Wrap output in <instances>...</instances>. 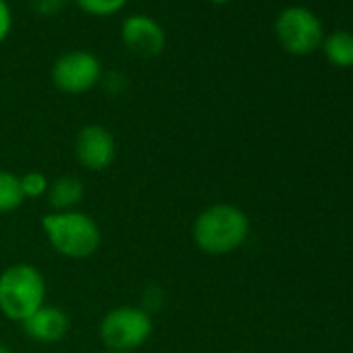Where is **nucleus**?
Listing matches in <instances>:
<instances>
[{
	"mask_svg": "<svg viewBox=\"0 0 353 353\" xmlns=\"http://www.w3.org/2000/svg\"><path fill=\"white\" fill-rule=\"evenodd\" d=\"M274 34L281 46L297 57L318 50L324 40V28L320 19L310 9L299 5L287 7L276 15Z\"/></svg>",
	"mask_w": 353,
	"mask_h": 353,
	"instance_id": "5",
	"label": "nucleus"
},
{
	"mask_svg": "<svg viewBox=\"0 0 353 353\" xmlns=\"http://www.w3.org/2000/svg\"><path fill=\"white\" fill-rule=\"evenodd\" d=\"M19 183H21L23 198H42L48 194V188H50L48 176L40 170L26 172L23 176H19Z\"/></svg>",
	"mask_w": 353,
	"mask_h": 353,
	"instance_id": "14",
	"label": "nucleus"
},
{
	"mask_svg": "<svg viewBox=\"0 0 353 353\" xmlns=\"http://www.w3.org/2000/svg\"><path fill=\"white\" fill-rule=\"evenodd\" d=\"M42 229L52 250L71 260H85L102 245V231L98 223L79 210L44 214Z\"/></svg>",
	"mask_w": 353,
	"mask_h": 353,
	"instance_id": "2",
	"label": "nucleus"
},
{
	"mask_svg": "<svg viewBox=\"0 0 353 353\" xmlns=\"http://www.w3.org/2000/svg\"><path fill=\"white\" fill-rule=\"evenodd\" d=\"M104 353H133V351H104Z\"/></svg>",
	"mask_w": 353,
	"mask_h": 353,
	"instance_id": "19",
	"label": "nucleus"
},
{
	"mask_svg": "<svg viewBox=\"0 0 353 353\" xmlns=\"http://www.w3.org/2000/svg\"><path fill=\"white\" fill-rule=\"evenodd\" d=\"M21 324L28 336L38 343H59L67 336L71 328L69 314L57 305H46V303Z\"/></svg>",
	"mask_w": 353,
	"mask_h": 353,
	"instance_id": "9",
	"label": "nucleus"
},
{
	"mask_svg": "<svg viewBox=\"0 0 353 353\" xmlns=\"http://www.w3.org/2000/svg\"><path fill=\"white\" fill-rule=\"evenodd\" d=\"M44 299L46 281L34 264L19 262L0 272V312L9 320H28L44 305Z\"/></svg>",
	"mask_w": 353,
	"mask_h": 353,
	"instance_id": "3",
	"label": "nucleus"
},
{
	"mask_svg": "<svg viewBox=\"0 0 353 353\" xmlns=\"http://www.w3.org/2000/svg\"><path fill=\"white\" fill-rule=\"evenodd\" d=\"M0 353H13V351H11V347H7V345L0 343Z\"/></svg>",
	"mask_w": 353,
	"mask_h": 353,
	"instance_id": "17",
	"label": "nucleus"
},
{
	"mask_svg": "<svg viewBox=\"0 0 353 353\" xmlns=\"http://www.w3.org/2000/svg\"><path fill=\"white\" fill-rule=\"evenodd\" d=\"M23 202L26 198L21 194L19 176L0 168V214L15 212L17 208H21Z\"/></svg>",
	"mask_w": 353,
	"mask_h": 353,
	"instance_id": "12",
	"label": "nucleus"
},
{
	"mask_svg": "<svg viewBox=\"0 0 353 353\" xmlns=\"http://www.w3.org/2000/svg\"><path fill=\"white\" fill-rule=\"evenodd\" d=\"M152 316L135 305H119L100 320V341L108 351H135L152 336Z\"/></svg>",
	"mask_w": 353,
	"mask_h": 353,
	"instance_id": "4",
	"label": "nucleus"
},
{
	"mask_svg": "<svg viewBox=\"0 0 353 353\" xmlns=\"http://www.w3.org/2000/svg\"><path fill=\"white\" fill-rule=\"evenodd\" d=\"M129 0H75L79 11L90 17H112L125 9Z\"/></svg>",
	"mask_w": 353,
	"mask_h": 353,
	"instance_id": "13",
	"label": "nucleus"
},
{
	"mask_svg": "<svg viewBox=\"0 0 353 353\" xmlns=\"http://www.w3.org/2000/svg\"><path fill=\"white\" fill-rule=\"evenodd\" d=\"M13 28V13L7 0H0V46L5 44V40L9 38Z\"/></svg>",
	"mask_w": 353,
	"mask_h": 353,
	"instance_id": "16",
	"label": "nucleus"
},
{
	"mask_svg": "<svg viewBox=\"0 0 353 353\" xmlns=\"http://www.w3.org/2000/svg\"><path fill=\"white\" fill-rule=\"evenodd\" d=\"M192 237L200 252L208 256H227L248 241L250 219L233 204H212L196 216Z\"/></svg>",
	"mask_w": 353,
	"mask_h": 353,
	"instance_id": "1",
	"label": "nucleus"
},
{
	"mask_svg": "<svg viewBox=\"0 0 353 353\" xmlns=\"http://www.w3.org/2000/svg\"><path fill=\"white\" fill-rule=\"evenodd\" d=\"M50 79L59 92L81 96L102 81V63L90 50H69L54 61Z\"/></svg>",
	"mask_w": 353,
	"mask_h": 353,
	"instance_id": "6",
	"label": "nucleus"
},
{
	"mask_svg": "<svg viewBox=\"0 0 353 353\" xmlns=\"http://www.w3.org/2000/svg\"><path fill=\"white\" fill-rule=\"evenodd\" d=\"M212 5H227V3H231V0H210Z\"/></svg>",
	"mask_w": 353,
	"mask_h": 353,
	"instance_id": "18",
	"label": "nucleus"
},
{
	"mask_svg": "<svg viewBox=\"0 0 353 353\" xmlns=\"http://www.w3.org/2000/svg\"><path fill=\"white\" fill-rule=\"evenodd\" d=\"M83 196H85V188L79 176L63 174L50 183L46 200H48L52 212H69L81 204Z\"/></svg>",
	"mask_w": 353,
	"mask_h": 353,
	"instance_id": "10",
	"label": "nucleus"
},
{
	"mask_svg": "<svg viewBox=\"0 0 353 353\" xmlns=\"http://www.w3.org/2000/svg\"><path fill=\"white\" fill-rule=\"evenodd\" d=\"M75 158L90 172L106 170L117 158L114 135L102 125H85L75 137Z\"/></svg>",
	"mask_w": 353,
	"mask_h": 353,
	"instance_id": "8",
	"label": "nucleus"
},
{
	"mask_svg": "<svg viewBox=\"0 0 353 353\" xmlns=\"http://www.w3.org/2000/svg\"><path fill=\"white\" fill-rule=\"evenodd\" d=\"M324 57L330 65L339 69H349L353 67V34L351 32H332L322 40Z\"/></svg>",
	"mask_w": 353,
	"mask_h": 353,
	"instance_id": "11",
	"label": "nucleus"
},
{
	"mask_svg": "<svg viewBox=\"0 0 353 353\" xmlns=\"http://www.w3.org/2000/svg\"><path fill=\"white\" fill-rule=\"evenodd\" d=\"M67 5V0H32V9L38 15H59Z\"/></svg>",
	"mask_w": 353,
	"mask_h": 353,
	"instance_id": "15",
	"label": "nucleus"
},
{
	"mask_svg": "<svg viewBox=\"0 0 353 353\" xmlns=\"http://www.w3.org/2000/svg\"><path fill=\"white\" fill-rule=\"evenodd\" d=\"M121 40L131 54L139 59H156L166 46V32L150 15L135 13L123 19Z\"/></svg>",
	"mask_w": 353,
	"mask_h": 353,
	"instance_id": "7",
	"label": "nucleus"
}]
</instances>
